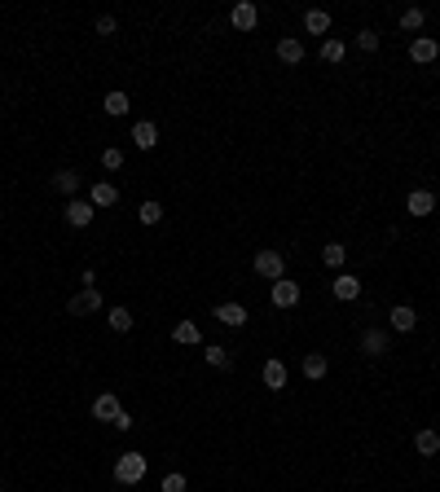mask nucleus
<instances>
[{
    "label": "nucleus",
    "mask_w": 440,
    "mask_h": 492,
    "mask_svg": "<svg viewBox=\"0 0 440 492\" xmlns=\"http://www.w3.org/2000/svg\"><path fill=\"white\" fill-rule=\"evenodd\" d=\"M255 277H265V282H278V277H286V259L282 251H255Z\"/></svg>",
    "instance_id": "nucleus-1"
},
{
    "label": "nucleus",
    "mask_w": 440,
    "mask_h": 492,
    "mask_svg": "<svg viewBox=\"0 0 440 492\" xmlns=\"http://www.w3.org/2000/svg\"><path fill=\"white\" fill-rule=\"evenodd\" d=\"M115 479L128 484V488L141 484V479H145V457H141V453H124L119 462H115Z\"/></svg>",
    "instance_id": "nucleus-2"
},
{
    "label": "nucleus",
    "mask_w": 440,
    "mask_h": 492,
    "mask_svg": "<svg viewBox=\"0 0 440 492\" xmlns=\"http://www.w3.org/2000/svg\"><path fill=\"white\" fill-rule=\"evenodd\" d=\"M67 313L71 317H88V313H102V294H97V286H84L75 294V299L67 303Z\"/></svg>",
    "instance_id": "nucleus-3"
},
{
    "label": "nucleus",
    "mask_w": 440,
    "mask_h": 492,
    "mask_svg": "<svg viewBox=\"0 0 440 492\" xmlns=\"http://www.w3.org/2000/svg\"><path fill=\"white\" fill-rule=\"evenodd\" d=\"M62 216H67V224H71V228H88V224H93V216H97V207H93V203H79V198H71Z\"/></svg>",
    "instance_id": "nucleus-4"
},
{
    "label": "nucleus",
    "mask_w": 440,
    "mask_h": 492,
    "mask_svg": "<svg viewBox=\"0 0 440 492\" xmlns=\"http://www.w3.org/2000/svg\"><path fill=\"white\" fill-rule=\"evenodd\" d=\"M119 414H124V409H119V396H115V391H102V396L93 400V418H97V422H115Z\"/></svg>",
    "instance_id": "nucleus-5"
},
{
    "label": "nucleus",
    "mask_w": 440,
    "mask_h": 492,
    "mask_svg": "<svg viewBox=\"0 0 440 492\" xmlns=\"http://www.w3.org/2000/svg\"><path fill=\"white\" fill-rule=\"evenodd\" d=\"M273 303H278V308H295L300 303V282L278 277V282H273Z\"/></svg>",
    "instance_id": "nucleus-6"
},
{
    "label": "nucleus",
    "mask_w": 440,
    "mask_h": 492,
    "mask_svg": "<svg viewBox=\"0 0 440 492\" xmlns=\"http://www.w3.org/2000/svg\"><path fill=\"white\" fill-rule=\"evenodd\" d=\"M405 211H410V216H432V211H436V193L432 189H414L410 198H405Z\"/></svg>",
    "instance_id": "nucleus-7"
},
{
    "label": "nucleus",
    "mask_w": 440,
    "mask_h": 492,
    "mask_svg": "<svg viewBox=\"0 0 440 492\" xmlns=\"http://www.w3.org/2000/svg\"><path fill=\"white\" fill-rule=\"evenodd\" d=\"M211 317H216L220 325H229V330H242V325H247V308L242 303H220Z\"/></svg>",
    "instance_id": "nucleus-8"
},
{
    "label": "nucleus",
    "mask_w": 440,
    "mask_h": 492,
    "mask_svg": "<svg viewBox=\"0 0 440 492\" xmlns=\"http://www.w3.org/2000/svg\"><path fill=\"white\" fill-rule=\"evenodd\" d=\"M410 57L427 67V62H436V57H440V44H436L432 36H414V44H410Z\"/></svg>",
    "instance_id": "nucleus-9"
},
{
    "label": "nucleus",
    "mask_w": 440,
    "mask_h": 492,
    "mask_svg": "<svg viewBox=\"0 0 440 492\" xmlns=\"http://www.w3.org/2000/svg\"><path fill=\"white\" fill-rule=\"evenodd\" d=\"M387 321H392V330H396V334H405V330H414V325H418V313H414L410 303H396L392 313H387Z\"/></svg>",
    "instance_id": "nucleus-10"
},
{
    "label": "nucleus",
    "mask_w": 440,
    "mask_h": 492,
    "mask_svg": "<svg viewBox=\"0 0 440 492\" xmlns=\"http://www.w3.org/2000/svg\"><path fill=\"white\" fill-rule=\"evenodd\" d=\"M229 22H234L238 31H255V22H260V13H255V5H251V0H242V5H234V13H229Z\"/></svg>",
    "instance_id": "nucleus-11"
},
{
    "label": "nucleus",
    "mask_w": 440,
    "mask_h": 492,
    "mask_svg": "<svg viewBox=\"0 0 440 492\" xmlns=\"http://www.w3.org/2000/svg\"><path fill=\"white\" fill-rule=\"evenodd\" d=\"M356 294H361V277H356V273H339L335 277V299H356Z\"/></svg>",
    "instance_id": "nucleus-12"
},
{
    "label": "nucleus",
    "mask_w": 440,
    "mask_h": 492,
    "mask_svg": "<svg viewBox=\"0 0 440 492\" xmlns=\"http://www.w3.org/2000/svg\"><path fill=\"white\" fill-rule=\"evenodd\" d=\"M361 352L374 356V360L387 356V330H366V334H361Z\"/></svg>",
    "instance_id": "nucleus-13"
},
{
    "label": "nucleus",
    "mask_w": 440,
    "mask_h": 492,
    "mask_svg": "<svg viewBox=\"0 0 440 492\" xmlns=\"http://www.w3.org/2000/svg\"><path fill=\"white\" fill-rule=\"evenodd\" d=\"M88 203H93V207H115V203H119V189L110 185V180H97L93 193H88Z\"/></svg>",
    "instance_id": "nucleus-14"
},
{
    "label": "nucleus",
    "mask_w": 440,
    "mask_h": 492,
    "mask_svg": "<svg viewBox=\"0 0 440 492\" xmlns=\"http://www.w3.org/2000/svg\"><path fill=\"white\" fill-rule=\"evenodd\" d=\"M304 31H308V36H321V40H326V31H331V13H326V9H308V13H304Z\"/></svg>",
    "instance_id": "nucleus-15"
},
{
    "label": "nucleus",
    "mask_w": 440,
    "mask_h": 492,
    "mask_svg": "<svg viewBox=\"0 0 440 492\" xmlns=\"http://www.w3.org/2000/svg\"><path fill=\"white\" fill-rule=\"evenodd\" d=\"M133 141L141 145V150H154V145H159V128H154L150 119H141V123H133Z\"/></svg>",
    "instance_id": "nucleus-16"
},
{
    "label": "nucleus",
    "mask_w": 440,
    "mask_h": 492,
    "mask_svg": "<svg viewBox=\"0 0 440 492\" xmlns=\"http://www.w3.org/2000/svg\"><path fill=\"white\" fill-rule=\"evenodd\" d=\"M265 387L269 391H282L286 387V365H282V360H265Z\"/></svg>",
    "instance_id": "nucleus-17"
},
{
    "label": "nucleus",
    "mask_w": 440,
    "mask_h": 492,
    "mask_svg": "<svg viewBox=\"0 0 440 492\" xmlns=\"http://www.w3.org/2000/svg\"><path fill=\"white\" fill-rule=\"evenodd\" d=\"M278 57L286 62V67H300V62H304V44H300V40H291V36H286V40H278Z\"/></svg>",
    "instance_id": "nucleus-18"
},
{
    "label": "nucleus",
    "mask_w": 440,
    "mask_h": 492,
    "mask_svg": "<svg viewBox=\"0 0 440 492\" xmlns=\"http://www.w3.org/2000/svg\"><path fill=\"white\" fill-rule=\"evenodd\" d=\"M53 185H58L62 193H71V198H75V193H79V172H75V168H62V172H53Z\"/></svg>",
    "instance_id": "nucleus-19"
},
{
    "label": "nucleus",
    "mask_w": 440,
    "mask_h": 492,
    "mask_svg": "<svg viewBox=\"0 0 440 492\" xmlns=\"http://www.w3.org/2000/svg\"><path fill=\"white\" fill-rule=\"evenodd\" d=\"M414 449H418L422 457H436V453H440V435L427 426V431H418V435H414Z\"/></svg>",
    "instance_id": "nucleus-20"
},
{
    "label": "nucleus",
    "mask_w": 440,
    "mask_h": 492,
    "mask_svg": "<svg viewBox=\"0 0 440 492\" xmlns=\"http://www.w3.org/2000/svg\"><path fill=\"white\" fill-rule=\"evenodd\" d=\"M172 339L181 343V348H194V343H199V325H194V321H176L172 325Z\"/></svg>",
    "instance_id": "nucleus-21"
},
{
    "label": "nucleus",
    "mask_w": 440,
    "mask_h": 492,
    "mask_svg": "<svg viewBox=\"0 0 440 492\" xmlns=\"http://www.w3.org/2000/svg\"><path fill=\"white\" fill-rule=\"evenodd\" d=\"M102 110L110 114V119H119V114H128V93H106V102H102Z\"/></svg>",
    "instance_id": "nucleus-22"
},
{
    "label": "nucleus",
    "mask_w": 440,
    "mask_h": 492,
    "mask_svg": "<svg viewBox=\"0 0 440 492\" xmlns=\"http://www.w3.org/2000/svg\"><path fill=\"white\" fill-rule=\"evenodd\" d=\"M106 325H110V330H115V334H128V330H133V313H128V308H110Z\"/></svg>",
    "instance_id": "nucleus-23"
},
{
    "label": "nucleus",
    "mask_w": 440,
    "mask_h": 492,
    "mask_svg": "<svg viewBox=\"0 0 440 492\" xmlns=\"http://www.w3.org/2000/svg\"><path fill=\"white\" fill-rule=\"evenodd\" d=\"M344 53H348L344 40H335V36H326V40H321V62H331V67H335V62H344Z\"/></svg>",
    "instance_id": "nucleus-24"
},
{
    "label": "nucleus",
    "mask_w": 440,
    "mask_h": 492,
    "mask_svg": "<svg viewBox=\"0 0 440 492\" xmlns=\"http://www.w3.org/2000/svg\"><path fill=\"white\" fill-rule=\"evenodd\" d=\"M304 378H326V356L321 352H308L304 356Z\"/></svg>",
    "instance_id": "nucleus-25"
},
{
    "label": "nucleus",
    "mask_w": 440,
    "mask_h": 492,
    "mask_svg": "<svg viewBox=\"0 0 440 492\" xmlns=\"http://www.w3.org/2000/svg\"><path fill=\"white\" fill-rule=\"evenodd\" d=\"M137 220H141L145 228H150V224H159V220H163V207H159L154 198H150V203H141V207H137Z\"/></svg>",
    "instance_id": "nucleus-26"
},
{
    "label": "nucleus",
    "mask_w": 440,
    "mask_h": 492,
    "mask_svg": "<svg viewBox=\"0 0 440 492\" xmlns=\"http://www.w3.org/2000/svg\"><path fill=\"white\" fill-rule=\"evenodd\" d=\"M203 356H207L211 369H229V352H225L220 343H216V348H203Z\"/></svg>",
    "instance_id": "nucleus-27"
},
{
    "label": "nucleus",
    "mask_w": 440,
    "mask_h": 492,
    "mask_svg": "<svg viewBox=\"0 0 440 492\" xmlns=\"http://www.w3.org/2000/svg\"><path fill=\"white\" fill-rule=\"evenodd\" d=\"M321 259H326V268H339V264H344V259H348V251H344V246H339V242H331V246H326V251H321Z\"/></svg>",
    "instance_id": "nucleus-28"
},
{
    "label": "nucleus",
    "mask_w": 440,
    "mask_h": 492,
    "mask_svg": "<svg viewBox=\"0 0 440 492\" xmlns=\"http://www.w3.org/2000/svg\"><path fill=\"white\" fill-rule=\"evenodd\" d=\"M422 18H427L422 9H405V13H401V27H405V31H418V27H422Z\"/></svg>",
    "instance_id": "nucleus-29"
},
{
    "label": "nucleus",
    "mask_w": 440,
    "mask_h": 492,
    "mask_svg": "<svg viewBox=\"0 0 440 492\" xmlns=\"http://www.w3.org/2000/svg\"><path fill=\"white\" fill-rule=\"evenodd\" d=\"M102 168H106V172H119V168H124V150H115V145H110V150L102 154Z\"/></svg>",
    "instance_id": "nucleus-30"
},
{
    "label": "nucleus",
    "mask_w": 440,
    "mask_h": 492,
    "mask_svg": "<svg viewBox=\"0 0 440 492\" xmlns=\"http://www.w3.org/2000/svg\"><path fill=\"white\" fill-rule=\"evenodd\" d=\"M159 492H185V474H181V470H172L168 479L159 484Z\"/></svg>",
    "instance_id": "nucleus-31"
},
{
    "label": "nucleus",
    "mask_w": 440,
    "mask_h": 492,
    "mask_svg": "<svg viewBox=\"0 0 440 492\" xmlns=\"http://www.w3.org/2000/svg\"><path fill=\"white\" fill-rule=\"evenodd\" d=\"M115 31H119V22L110 18V13H102V18H97V36H115Z\"/></svg>",
    "instance_id": "nucleus-32"
},
{
    "label": "nucleus",
    "mask_w": 440,
    "mask_h": 492,
    "mask_svg": "<svg viewBox=\"0 0 440 492\" xmlns=\"http://www.w3.org/2000/svg\"><path fill=\"white\" fill-rule=\"evenodd\" d=\"M356 44H361L366 53H374V48H379V31H361V36H356Z\"/></svg>",
    "instance_id": "nucleus-33"
}]
</instances>
